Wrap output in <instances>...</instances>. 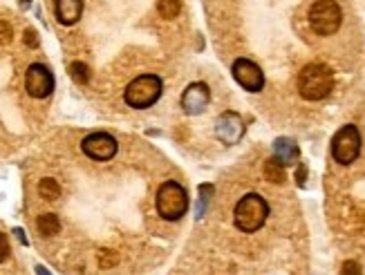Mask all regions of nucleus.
Listing matches in <instances>:
<instances>
[{
  "mask_svg": "<svg viewBox=\"0 0 365 275\" xmlns=\"http://www.w3.org/2000/svg\"><path fill=\"white\" fill-rule=\"evenodd\" d=\"M81 150L85 157L95 161H110L116 154V139L110 137L108 133H95L88 135L81 143Z\"/></svg>",
  "mask_w": 365,
  "mask_h": 275,
  "instance_id": "nucleus-10",
  "label": "nucleus"
},
{
  "mask_svg": "<svg viewBox=\"0 0 365 275\" xmlns=\"http://www.w3.org/2000/svg\"><path fill=\"white\" fill-rule=\"evenodd\" d=\"M265 177L271 183H282L285 181V168H282V164L276 159V157H271V159L265 161Z\"/></svg>",
  "mask_w": 365,
  "mask_h": 275,
  "instance_id": "nucleus-15",
  "label": "nucleus"
},
{
  "mask_svg": "<svg viewBox=\"0 0 365 275\" xmlns=\"http://www.w3.org/2000/svg\"><path fill=\"white\" fill-rule=\"evenodd\" d=\"M25 45L38 47V34H36V30H25Z\"/></svg>",
  "mask_w": 365,
  "mask_h": 275,
  "instance_id": "nucleus-23",
  "label": "nucleus"
},
{
  "mask_svg": "<svg viewBox=\"0 0 365 275\" xmlns=\"http://www.w3.org/2000/svg\"><path fill=\"white\" fill-rule=\"evenodd\" d=\"M11 25L7 20H0V45H7L11 43Z\"/></svg>",
  "mask_w": 365,
  "mask_h": 275,
  "instance_id": "nucleus-20",
  "label": "nucleus"
},
{
  "mask_svg": "<svg viewBox=\"0 0 365 275\" xmlns=\"http://www.w3.org/2000/svg\"><path fill=\"white\" fill-rule=\"evenodd\" d=\"M54 14L61 25H74L83 14V0H54Z\"/></svg>",
  "mask_w": 365,
  "mask_h": 275,
  "instance_id": "nucleus-12",
  "label": "nucleus"
},
{
  "mask_svg": "<svg viewBox=\"0 0 365 275\" xmlns=\"http://www.w3.org/2000/svg\"><path fill=\"white\" fill-rule=\"evenodd\" d=\"M361 154V133L357 126H343L332 139V157L341 166H349Z\"/></svg>",
  "mask_w": 365,
  "mask_h": 275,
  "instance_id": "nucleus-6",
  "label": "nucleus"
},
{
  "mask_svg": "<svg viewBox=\"0 0 365 275\" xmlns=\"http://www.w3.org/2000/svg\"><path fill=\"white\" fill-rule=\"evenodd\" d=\"M343 23V11L336 0H316L309 9V25L318 36H332Z\"/></svg>",
  "mask_w": 365,
  "mask_h": 275,
  "instance_id": "nucleus-5",
  "label": "nucleus"
},
{
  "mask_svg": "<svg viewBox=\"0 0 365 275\" xmlns=\"http://www.w3.org/2000/svg\"><path fill=\"white\" fill-rule=\"evenodd\" d=\"M233 78L246 90V92H260L265 87V74L258 65L249 59H236L231 65Z\"/></svg>",
  "mask_w": 365,
  "mask_h": 275,
  "instance_id": "nucleus-9",
  "label": "nucleus"
},
{
  "mask_svg": "<svg viewBox=\"0 0 365 275\" xmlns=\"http://www.w3.org/2000/svg\"><path fill=\"white\" fill-rule=\"evenodd\" d=\"M70 76H72L74 83L85 85V83L90 81V68H88L85 63H81V61H74V63L70 65Z\"/></svg>",
  "mask_w": 365,
  "mask_h": 275,
  "instance_id": "nucleus-18",
  "label": "nucleus"
},
{
  "mask_svg": "<svg viewBox=\"0 0 365 275\" xmlns=\"http://www.w3.org/2000/svg\"><path fill=\"white\" fill-rule=\"evenodd\" d=\"M162 78L155 76V74H141L137 76L133 83H130L124 92V99L130 108H150L152 103H157V99L162 97Z\"/></svg>",
  "mask_w": 365,
  "mask_h": 275,
  "instance_id": "nucleus-4",
  "label": "nucleus"
},
{
  "mask_svg": "<svg viewBox=\"0 0 365 275\" xmlns=\"http://www.w3.org/2000/svg\"><path fill=\"white\" fill-rule=\"evenodd\" d=\"M269 217V204L265 197H260L256 192L244 195V197L236 204L233 211V221H236L238 231L242 233H256L265 226V221Z\"/></svg>",
  "mask_w": 365,
  "mask_h": 275,
  "instance_id": "nucleus-2",
  "label": "nucleus"
},
{
  "mask_svg": "<svg viewBox=\"0 0 365 275\" xmlns=\"http://www.w3.org/2000/svg\"><path fill=\"white\" fill-rule=\"evenodd\" d=\"M9 257V240L5 233H0V262H5Z\"/></svg>",
  "mask_w": 365,
  "mask_h": 275,
  "instance_id": "nucleus-22",
  "label": "nucleus"
},
{
  "mask_svg": "<svg viewBox=\"0 0 365 275\" xmlns=\"http://www.w3.org/2000/svg\"><path fill=\"white\" fill-rule=\"evenodd\" d=\"M38 192H41V197L54 202L61 197V186L56 183V179H41V183H38Z\"/></svg>",
  "mask_w": 365,
  "mask_h": 275,
  "instance_id": "nucleus-16",
  "label": "nucleus"
},
{
  "mask_svg": "<svg viewBox=\"0 0 365 275\" xmlns=\"http://www.w3.org/2000/svg\"><path fill=\"white\" fill-rule=\"evenodd\" d=\"M273 157L282 164V166H292L298 161L301 150H298V143L289 137H280L273 141Z\"/></svg>",
  "mask_w": 365,
  "mask_h": 275,
  "instance_id": "nucleus-13",
  "label": "nucleus"
},
{
  "mask_svg": "<svg viewBox=\"0 0 365 275\" xmlns=\"http://www.w3.org/2000/svg\"><path fill=\"white\" fill-rule=\"evenodd\" d=\"M211 101V90L206 83H191L181 94V108L186 114H202Z\"/></svg>",
  "mask_w": 365,
  "mask_h": 275,
  "instance_id": "nucleus-11",
  "label": "nucleus"
},
{
  "mask_svg": "<svg viewBox=\"0 0 365 275\" xmlns=\"http://www.w3.org/2000/svg\"><path fill=\"white\" fill-rule=\"evenodd\" d=\"M305 177H307V168L301 166V168H298V173H296V183H298V186H305Z\"/></svg>",
  "mask_w": 365,
  "mask_h": 275,
  "instance_id": "nucleus-24",
  "label": "nucleus"
},
{
  "mask_svg": "<svg viewBox=\"0 0 365 275\" xmlns=\"http://www.w3.org/2000/svg\"><path fill=\"white\" fill-rule=\"evenodd\" d=\"M36 273H38V275H49L45 267H36Z\"/></svg>",
  "mask_w": 365,
  "mask_h": 275,
  "instance_id": "nucleus-25",
  "label": "nucleus"
},
{
  "mask_svg": "<svg viewBox=\"0 0 365 275\" xmlns=\"http://www.w3.org/2000/svg\"><path fill=\"white\" fill-rule=\"evenodd\" d=\"M157 11L162 18H177L181 11V0H157Z\"/></svg>",
  "mask_w": 365,
  "mask_h": 275,
  "instance_id": "nucleus-17",
  "label": "nucleus"
},
{
  "mask_svg": "<svg viewBox=\"0 0 365 275\" xmlns=\"http://www.w3.org/2000/svg\"><path fill=\"white\" fill-rule=\"evenodd\" d=\"M36 228L41 235H45V238H52V235H56L61 231V221L54 213H45L36 219Z\"/></svg>",
  "mask_w": 365,
  "mask_h": 275,
  "instance_id": "nucleus-14",
  "label": "nucleus"
},
{
  "mask_svg": "<svg viewBox=\"0 0 365 275\" xmlns=\"http://www.w3.org/2000/svg\"><path fill=\"white\" fill-rule=\"evenodd\" d=\"M211 192H213V186H208V183H202L200 186V204H198V215L195 217H202L206 206H208V200H211Z\"/></svg>",
  "mask_w": 365,
  "mask_h": 275,
  "instance_id": "nucleus-19",
  "label": "nucleus"
},
{
  "mask_svg": "<svg viewBox=\"0 0 365 275\" xmlns=\"http://www.w3.org/2000/svg\"><path fill=\"white\" fill-rule=\"evenodd\" d=\"M157 213L166 221H177L189 213V192L177 181H164L157 190Z\"/></svg>",
  "mask_w": 365,
  "mask_h": 275,
  "instance_id": "nucleus-3",
  "label": "nucleus"
},
{
  "mask_svg": "<svg viewBox=\"0 0 365 275\" xmlns=\"http://www.w3.org/2000/svg\"><path fill=\"white\" fill-rule=\"evenodd\" d=\"M25 90H28V94L34 99L49 97L52 90H54V74H52L49 68H45L43 63L30 65L28 74H25Z\"/></svg>",
  "mask_w": 365,
  "mask_h": 275,
  "instance_id": "nucleus-7",
  "label": "nucleus"
},
{
  "mask_svg": "<svg viewBox=\"0 0 365 275\" xmlns=\"http://www.w3.org/2000/svg\"><path fill=\"white\" fill-rule=\"evenodd\" d=\"M215 137L227 146H236L244 137V119L233 110L222 112L215 121Z\"/></svg>",
  "mask_w": 365,
  "mask_h": 275,
  "instance_id": "nucleus-8",
  "label": "nucleus"
},
{
  "mask_svg": "<svg viewBox=\"0 0 365 275\" xmlns=\"http://www.w3.org/2000/svg\"><path fill=\"white\" fill-rule=\"evenodd\" d=\"M341 275H361V267H359V262H354V259H347V262H343Z\"/></svg>",
  "mask_w": 365,
  "mask_h": 275,
  "instance_id": "nucleus-21",
  "label": "nucleus"
},
{
  "mask_svg": "<svg viewBox=\"0 0 365 275\" xmlns=\"http://www.w3.org/2000/svg\"><path fill=\"white\" fill-rule=\"evenodd\" d=\"M334 87V72L323 63H309L298 74V92L307 101H321L330 97Z\"/></svg>",
  "mask_w": 365,
  "mask_h": 275,
  "instance_id": "nucleus-1",
  "label": "nucleus"
}]
</instances>
